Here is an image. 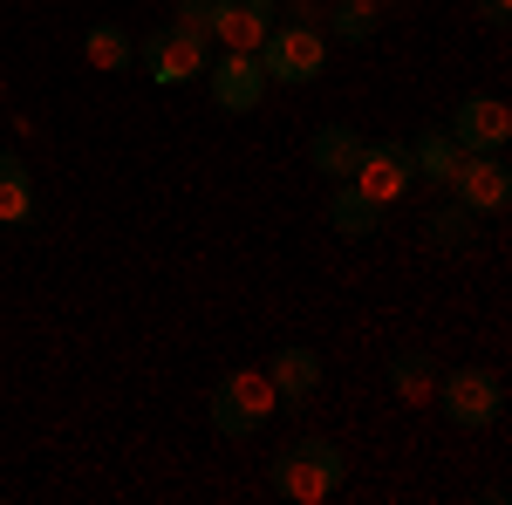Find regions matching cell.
I'll return each instance as SVG.
<instances>
[{
    "label": "cell",
    "mask_w": 512,
    "mask_h": 505,
    "mask_svg": "<svg viewBox=\"0 0 512 505\" xmlns=\"http://www.w3.org/2000/svg\"><path fill=\"white\" fill-rule=\"evenodd\" d=\"M342 478H349V451H342L335 437H294L274 465H267V485H274L287 505L335 499V492H342Z\"/></svg>",
    "instance_id": "1"
},
{
    "label": "cell",
    "mask_w": 512,
    "mask_h": 505,
    "mask_svg": "<svg viewBox=\"0 0 512 505\" xmlns=\"http://www.w3.org/2000/svg\"><path fill=\"white\" fill-rule=\"evenodd\" d=\"M431 403L444 410L451 430H492L499 417H506V383H499L492 369H478V362H465V369H437Z\"/></svg>",
    "instance_id": "2"
},
{
    "label": "cell",
    "mask_w": 512,
    "mask_h": 505,
    "mask_svg": "<svg viewBox=\"0 0 512 505\" xmlns=\"http://www.w3.org/2000/svg\"><path fill=\"white\" fill-rule=\"evenodd\" d=\"M205 410H212V430H219V437H260L280 410L274 376H267V369H233V376L212 383V403H205Z\"/></svg>",
    "instance_id": "3"
},
{
    "label": "cell",
    "mask_w": 512,
    "mask_h": 505,
    "mask_svg": "<svg viewBox=\"0 0 512 505\" xmlns=\"http://www.w3.org/2000/svg\"><path fill=\"white\" fill-rule=\"evenodd\" d=\"M253 62H260V76L267 82H321V69H328V35L321 28H308V21H274L267 28V41L253 48Z\"/></svg>",
    "instance_id": "4"
},
{
    "label": "cell",
    "mask_w": 512,
    "mask_h": 505,
    "mask_svg": "<svg viewBox=\"0 0 512 505\" xmlns=\"http://www.w3.org/2000/svg\"><path fill=\"white\" fill-rule=\"evenodd\" d=\"M137 62H144V76L158 82V89L198 82L205 69H212V35H198V28H185V21H164V28H151V35H144Z\"/></svg>",
    "instance_id": "5"
},
{
    "label": "cell",
    "mask_w": 512,
    "mask_h": 505,
    "mask_svg": "<svg viewBox=\"0 0 512 505\" xmlns=\"http://www.w3.org/2000/svg\"><path fill=\"white\" fill-rule=\"evenodd\" d=\"M444 185H451V198H458L472 219H485V212H506L512 205V164L499 151H465Z\"/></svg>",
    "instance_id": "6"
},
{
    "label": "cell",
    "mask_w": 512,
    "mask_h": 505,
    "mask_svg": "<svg viewBox=\"0 0 512 505\" xmlns=\"http://www.w3.org/2000/svg\"><path fill=\"white\" fill-rule=\"evenodd\" d=\"M355 192H369L376 205H396V198L417 185V157H410V144H396V137H383V144H362V157H355L349 171Z\"/></svg>",
    "instance_id": "7"
},
{
    "label": "cell",
    "mask_w": 512,
    "mask_h": 505,
    "mask_svg": "<svg viewBox=\"0 0 512 505\" xmlns=\"http://www.w3.org/2000/svg\"><path fill=\"white\" fill-rule=\"evenodd\" d=\"M205 89H212V103L226 110V117H253L260 110V96H267V76H260V62L253 55H212V69H205Z\"/></svg>",
    "instance_id": "8"
},
{
    "label": "cell",
    "mask_w": 512,
    "mask_h": 505,
    "mask_svg": "<svg viewBox=\"0 0 512 505\" xmlns=\"http://www.w3.org/2000/svg\"><path fill=\"white\" fill-rule=\"evenodd\" d=\"M267 28H274V0H205V35L219 48L253 55L267 41Z\"/></svg>",
    "instance_id": "9"
},
{
    "label": "cell",
    "mask_w": 512,
    "mask_h": 505,
    "mask_svg": "<svg viewBox=\"0 0 512 505\" xmlns=\"http://www.w3.org/2000/svg\"><path fill=\"white\" fill-rule=\"evenodd\" d=\"M444 130L458 137V151H506L512 144V110L499 96H465Z\"/></svg>",
    "instance_id": "10"
},
{
    "label": "cell",
    "mask_w": 512,
    "mask_h": 505,
    "mask_svg": "<svg viewBox=\"0 0 512 505\" xmlns=\"http://www.w3.org/2000/svg\"><path fill=\"white\" fill-rule=\"evenodd\" d=\"M267 376H274L280 410H308V396L321 389V355H315V349H301V342H287V349H274Z\"/></svg>",
    "instance_id": "11"
},
{
    "label": "cell",
    "mask_w": 512,
    "mask_h": 505,
    "mask_svg": "<svg viewBox=\"0 0 512 505\" xmlns=\"http://www.w3.org/2000/svg\"><path fill=\"white\" fill-rule=\"evenodd\" d=\"M35 178L21 151H0V233H35Z\"/></svg>",
    "instance_id": "12"
},
{
    "label": "cell",
    "mask_w": 512,
    "mask_h": 505,
    "mask_svg": "<svg viewBox=\"0 0 512 505\" xmlns=\"http://www.w3.org/2000/svg\"><path fill=\"white\" fill-rule=\"evenodd\" d=\"M328 226H335L342 239H383V205H376L369 192H355L349 178H342L335 198H328Z\"/></svg>",
    "instance_id": "13"
},
{
    "label": "cell",
    "mask_w": 512,
    "mask_h": 505,
    "mask_svg": "<svg viewBox=\"0 0 512 505\" xmlns=\"http://www.w3.org/2000/svg\"><path fill=\"white\" fill-rule=\"evenodd\" d=\"M355 157H362V130H349V123H321L315 144H308V164H315L328 185H342V178H349Z\"/></svg>",
    "instance_id": "14"
},
{
    "label": "cell",
    "mask_w": 512,
    "mask_h": 505,
    "mask_svg": "<svg viewBox=\"0 0 512 505\" xmlns=\"http://www.w3.org/2000/svg\"><path fill=\"white\" fill-rule=\"evenodd\" d=\"M383 376H390L396 403H431V389H437V355H431V349H396Z\"/></svg>",
    "instance_id": "15"
},
{
    "label": "cell",
    "mask_w": 512,
    "mask_h": 505,
    "mask_svg": "<svg viewBox=\"0 0 512 505\" xmlns=\"http://www.w3.org/2000/svg\"><path fill=\"white\" fill-rule=\"evenodd\" d=\"M82 55H89L103 76H130V69H137V41L123 35L117 21H96V28L82 35Z\"/></svg>",
    "instance_id": "16"
},
{
    "label": "cell",
    "mask_w": 512,
    "mask_h": 505,
    "mask_svg": "<svg viewBox=\"0 0 512 505\" xmlns=\"http://www.w3.org/2000/svg\"><path fill=\"white\" fill-rule=\"evenodd\" d=\"M417 178H424V185H444V178H451V171H458V137H451V130H424V137H417Z\"/></svg>",
    "instance_id": "17"
},
{
    "label": "cell",
    "mask_w": 512,
    "mask_h": 505,
    "mask_svg": "<svg viewBox=\"0 0 512 505\" xmlns=\"http://www.w3.org/2000/svg\"><path fill=\"white\" fill-rule=\"evenodd\" d=\"M431 239L444 246V253H465V246H472V212H465V205H444V212H431Z\"/></svg>",
    "instance_id": "18"
},
{
    "label": "cell",
    "mask_w": 512,
    "mask_h": 505,
    "mask_svg": "<svg viewBox=\"0 0 512 505\" xmlns=\"http://www.w3.org/2000/svg\"><path fill=\"white\" fill-rule=\"evenodd\" d=\"M335 35L342 41H369L376 35V7H369V0H342V7H335Z\"/></svg>",
    "instance_id": "19"
},
{
    "label": "cell",
    "mask_w": 512,
    "mask_h": 505,
    "mask_svg": "<svg viewBox=\"0 0 512 505\" xmlns=\"http://www.w3.org/2000/svg\"><path fill=\"white\" fill-rule=\"evenodd\" d=\"M478 14H485L492 28H506V21H512V0H478Z\"/></svg>",
    "instance_id": "20"
},
{
    "label": "cell",
    "mask_w": 512,
    "mask_h": 505,
    "mask_svg": "<svg viewBox=\"0 0 512 505\" xmlns=\"http://www.w3.org/2000/svg\"><path fill=\"white\" fill-rule=\"evenodd\" d=\"M369 7H396V0H369Z\"/></svg>",
    "instance_id": "21"
}]
</instances>
